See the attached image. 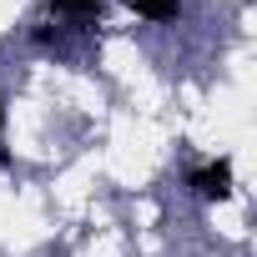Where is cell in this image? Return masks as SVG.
<instances>
[{
  "instance_id": "7a4b0ae2",
  "label": "cell",
  "mask_w": 257,
  "mask_h": 257,
  "mask_svg": "<svg viewBox=\"0 0 257 257\" xmlns=\"http://www.w3.org/2000/svg\"><path fill=\"white\" fill-rule=\"evenodd\" d=\"M137 16H147V21H177V11H182V0H126Z\"/></svg>"
},
{
  "instance_id": "3957f363",
  "label": "cell",
  "mask_w": 257,
  "mask_h": 257,
  "mask_svg": "<svg viewBox=\"0 0 257 257\" xmlns=\"http://www.w3.org/2000/svg\"><path fill=\"white\" fill-rule=\"evenodd\" d=\"M51 6H56L61 16H91V11L101 6V0H51Z\"/></svg>"
},
{
  "instance_id": "277c9868",
  "label": "cell",
  "mask_w": 257,
  "mask_h": 257,
  "mask_svg": "<svg viewBox=\"0 0 257 257\" xmlns=\"http://www.w3.org/2000/svg\"><path fill=\"white\" fill-rule=\"evenodd\" d=\"M0 121H6V111H0Z\"/></svg>"
},
{
  "instance_id": "6da1fadb",
  "label": "cell",
  "mask_w": 257,
  "mask_h": 257,
  "mask_svg": "<svg viewBox=\"0 0 257 257\" xmlns=\"http://www.w3.org/2000/svg\"><path fill=\"white\" fill-rule=\"evenodd\" d=\"M192 192L207 197V202H227V197H232V162L217 157V162H207L202 172H192Z\"/></svg>"
}]
</instances>
